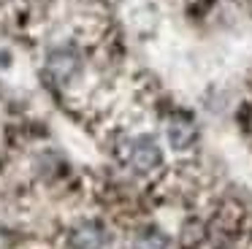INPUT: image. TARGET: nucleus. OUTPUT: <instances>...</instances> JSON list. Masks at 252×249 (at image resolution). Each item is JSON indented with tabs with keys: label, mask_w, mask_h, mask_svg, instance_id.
Masks as SVG:
<instances>
[{
	"label": "nucleus",
	"mask_w": 252,
	"mask_h": 249,
	"mask_svg": "<svg viewBox=\"0 0 252 249\" xmlns=\"http://www.w3.org/2000/svg\"><path fill=\"white\" fill-rule=\"evenodd\" d=\"M46 70L55 81H68L79 70V54L68 46H57L46 54Z\"/></svg>",
	"instance_id": "obj_3"
},
{
	"label": "nucleus",
	"mask_w": 252,
	"mask_h": 249,
	"mask_svg": "<svg viewBox=\"0 0 252 249\" xmlns=\"http://www.w3.org/2000/svg\"><path fill=\"white\" fill-rule=\"evenodd\" d=\"M122 157H125L127 168L136 173H152L163 165V149L152 135H133L125 144Z\"/></svg>",
	"instance_id": "obj_1"
},
{
	"label": "nucleus",
	"mask_w": 252,
	"mask_h": 249,
	"mask_svg": "<svg viewBox=\"0 0 252 249\" xmlns=\"http://www.w3.org/2000/svg\"><path fill=\"white\" fill-rule=\"evenodd\" d=\"M165 138H168V144H171L174 152H187L192 144H195V138H198L195 122H192L190 117L176 114V117H171L168 124H165Z\"/></svg>",
	"instance_id": "obj_2"
},
{
	"label": "nucleus",
	"mask_w": 252,
	"mask_h": 249,
	"mask_svg": "<svg viewBox=\"0 0 252 249\" xmlns=\"http://www.w3.org/2000/svg\"><path fill=\"white\" fill-rule=\"evenodd\" d=\"M106 241H109V236H106L103 225H98V222H82L71 233L73 249H103Z\"/></svg>",
	"instance_id": "obj_4"
},
{
	"label": "nucleus",
	"mask_w": 252,
	"mask_h": 249,
	"mask_svg": "<svg viewBox=\"0 0 252 249\" xmlns=\"http://www.w3.org/2000/svg\"><path fill=\"white\" fill-rule=\"evenodd\" d=\"M130 249H168V238L158 230H144L141 236H136Z\"/></svg>",
	"instance_id": "obj_5"
}]
</instances>
